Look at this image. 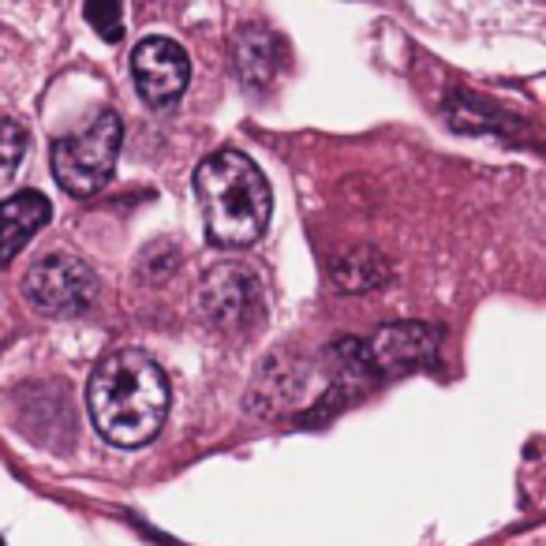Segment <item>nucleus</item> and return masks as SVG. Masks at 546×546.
Wrapping results in <instances>:
<instances>
[{
	"label": "nucleus",
	"instance_id": "obj_7",
	"mask_svg": "<svg viewBox=\"0 0 546 546\" xmlns=\"http://www.w3.org/2000/svg\"><path fill=\"white\" fill-rule=\"evenodd\" d=\"M438 348H442V333L431 322H389L367 341L378 378L431 367L438 360Z\"/></svg>",
	"mask_w": 546,
	"mask_h": 546
},
{
	"label": "nucleus",
	"instance_id": "obj_13",
	"mask_svg": "<svg viewBox=\"0 0 546 546\" xmlns=\"http://www.w3.org/2000/svg\"><path fill=\"white\" fill-rule=\"evenodd\" d=\"M176 266H180V251L169 240H158V244H150L139 255V277H143L146 285H165Z\"/></svg>",
	"mask_w": 546,
	"mask_h": 546
},
{
	"label": "nucleus",
	"instance_id": "obj_14",
	"mask_svg": "<svg viewBox=\"0 0 546 546\" xmlns=\"http://www.w3.org/2000/svg\"><path fill=\"white\" fill-rule=\"evenodd\" d=\"M27 154V128L15 120H0V184H8Z\"/></svg>",
	"mask_w": 546,
	"mask_h": 546
},
{
	"label": "nucleus",
	"instance_id": "obj_9",
	"mask_svg": "<svg viewBox=\"0 0 546 546\" xmlns=\"http://www.w3.org/2000/svg\"><path fill=\"white\" fill-rule=\"evenodd\" d=\"M232 68L247 90H266L281 68V38L262 23H244L232 34Z\"/></svg>",
	"mask_w": 546,
	"mask_h": 546
},
{
	"label": "nucleus",
	"instance_id": "obj_8",
	"mask_svg": "<svg viewBox=\"0 0 546 546\" xmlns=\"http://www.w3.org/2000/svg\"><path fill=\"white\" fill-rule=\"evenodd\" d=\"M300 389H307V367L300 356H288L285 348H277L259 363L247 393V408L259 416H277L300 401Z\"/></svg>",
	"mask_w": 546,
	"mask_h": 546
},
{
	"label": "nucleus",
	"instance_id": "obj_11",
	"mask_svg": "<svg viewBox=\"0 0 546 546\" xmlns=\"http://www.w3.org/2000/svg\"><path fill=\"white\" fill-rule=\"evenodd\" d=\"M333 285L341 292H374V288H386L389 277H393V262L371 244L348 247L333 259Z\"/></svg>",
	"mask_w": 546,
	"mask_h": 546
},
{
	"label": "nucleus",
	"instance_id": "obj_15",
	"mask_svg": "<svg viewBox=\"0 0 546 546\" xmlns=\"http://www.w3.org/2000/svg\"><path fill=\"white\" fill-rule=\"evenodd\" d=\"M83 15H87L90 27L98 30L101 42L116 45L124 38V19H120V4H116V0H94V4L83 8Z\"/></svg>",
	"mask_w": 546,
	"mask_h": 546
},
{
	"label": "nucleus",
	"instance_id": "obj_10",
	"mask_svg": "<svg viewBox=\"0 0 546 546\" xmlns=\"http://www.w3.org/2000/svg\"><path fill=\"white\" fill-rule=\"evenodd\" d=\"M53 206L42 191H15L12 199L0 202V262H12L34 232L49 225Z\"/></svg>",
	"mask_w": 546,
	"mask_h": 546
},
{
	"label": "nucleus",
	"instance_id": "obj_1",
	"mask_svg": "<svg viewBox=\"0 0 546 546\" xmlns=\"http://www.w3.org/2000/svg\"><path fill=\"white\" fill-rule=\"evenodd\" d=\"M87 408L105 442L146 446L169 416V378L146 352H113L90 374Z\"/></svg>",
	"mask_w": 546,
	"mask_h": 546
},
{
	"label": "nucleus",
	"instance_id": "obj_4",
	"mask_svg": "<svg viewBox=\"0 0 546 546\" xmlns=\"http://www.w3.org/2000/svg\"><path fill=\"white\" fill-rule=\"evenodd\" d=\"M98 288V273L90 270L83 259L68 255V251L38 259L27 270V281H23L30 307L45 318L83 315L98 300Z\"/></svg>",
	"mask_w": 546,
	"mask_h": 546
},
{
	"label": "nucleus",
	"instance_id": "obj_12",
	"mask_svg": "<svg viewBox=\"0 0 546 546\" xmlns=\"http://www.w3.org/2000/svg\"><path fill=\"white\" fill-rule=\"evenodd\" d=\"M446 116L449 124L464 135H505L509 128H517L513 116H505L498 105H490L487 98L479 94H468V90H453L446 101Z\"/></svg>",
	"mask_w": 546,
	"mask_h": 546
},
{
	"label": "nucleus",
	"instance_id": "obj_2",
	"mask_svg": "<svg viewBox=\"0 0 546 546\" xmlns=\"http://www.w3.org/2000/svg\"><path fill=\"white\" fill-rule=\"evenodd\" d=\"M206 236L217 247H251L270 225L273 195L259 165L240 150H221L195 173Z\"/></svg>",
	"mask_w": 546,
	"mask_h": 546
},
{
	"label": "nucleus",
	"instance_id": "obj_6",
	"mask_svg": "<svg viewBox=\"0 0 546 546\" xmlns=\"http://www.w3.org/2000/svg\"><path fill=\"white\" fill-rule=\"evenodd\" d=\"M131 75L139 98L150 109H173L187 90L191 60L184 45H176L173 38H146L131 53Z\"/></svg>",
	"mask_w": 546,
	"mask_h": 546
},
{
	"label": "nucleus",
	"instance_id": "obj_5",
	"mask_svg": "<svg viewBox=\"0 0 546 546\" xmlns=\"http://www.w3.org/2000/svg\"><path fill=\"white\" fill-rule=\"evenodd\" d=\"M202 315L221 333H251L266 318V292L259 273L240 262H221L202 277Z\"/></svg>",
	"mask_w": 546,
	"mask_h": 546
},
{
	"label": "nucleus",
	"instance_id": "obj_3",
	"mask_svg": "<svg viewBox=\"0 0 546 546\" xmlns=\"http://www.w3.org/2000/svg\"><path fill=\"white\" fill-rule=\"evenodd\" d=\"M120 139H124V124L116 113H101L98 120H90L83 131L64 135L53 143V176L57 184L75 195L87 199L98 195L109 184V176L116 169V154H120Z\"/></svg>",
	"mask_w": 546,
	"mask_h": 546
}]
</instances>
